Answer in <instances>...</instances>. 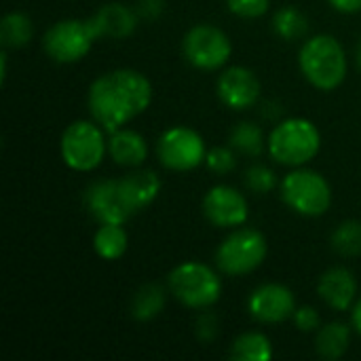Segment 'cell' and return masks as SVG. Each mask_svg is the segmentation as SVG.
<instances>
[{
	"mask_svg": "<svg viewBox=\"0 0 361 361\" xmlns=\"http://www.w3.org/2000/svg\"><path fill=\"white\" fill-rule=\"evenodd\" d=\"M34 36V23L25 13H8L0 21V42L4 49H21Z\"/></svg>",
	"mask_w": 361,
	"mask_h": 361,
	"instance_id": "cell-22",
	"label": "cell"
},
{
	"mask_svg": "<svg viewBox=\"0 0 361 361\" xmlns=\"http://www.w3.org/2000/svg\"><path fill=\"white\" fill-rule=\"evenodd\" d=\"M319 298L334 311H349L357 298V281L355 275L345 267H334L319 277L317 283Z\"/></svg>",
	"mask_w": 361,
	"mask_h": 361,
	"instance_id": "cell-15",
	"label": "cell"
},
{
	"mask_svg": "<svg viewBox=\"0 0 361 361\" xmlns=\"http://www.w3.org/2000/svg\"><path fill=\"white\" fill-rule=\"evenodd\" d=\"M275 184H277L275 171L264 167V165H254L245 171V186L256 195L271 192L275 188Z\"/></svg>",
	"mask_w": 361,
	"mask_h": 361,
	"instance_id": "cell-27",
	"label": "cell"
},
{
	"mask_svg": "<svg viewBox=\"0 0 361 361\" xmlns=\"http://www.w3.org/2000/svg\"><path fill=\"white\" fill-rule=\"evenodd\" d=\"M167 286L171 296L188 309H209L220 300L222 279L220 275L201 262L178 264L169 277Z\"/></svg>",
	"mask_w": 361,
	"mask_h": 361,
	"instance_id": "cell-4",
	"label": "cell"
},
{
	"mask_svg": "<svg viewBox=\"0 0 361 361\" xmlns=\"http://www.w3.org/2000/svg\"><path fill=\"white\" fill-rule=\"evenodd\" d=\"M247 311L260 324H281L294 317L296 298L292 290L281 283H264L250 294Z\"/></svg>",
	"mask_w": 361,
	"mask_h": 361,
	"instance_id": "cell-13",
	"label": "cell"
},
{
	"mask_svg": "<svg viewBox=\"0 0 361 361\" xmlns=\"http://www.w3.org/2000/svg\"><path fill=\"white\" fill-rule=\"evenodd\" d=\"M338 13H347V15H351V13H360L361 11V0H328Z\"/></svg>",
	"mask_w": 361,
	"mask_h": 361,
	"instance_id": "cell-33",
	"label": "cell"
},
{
	"mask_svg": "<svg viewBox=\"0 0 361 361\" xmlns=\"http://www.w3.org/2000/svg\"><path fill=\"white\" fill-rule=\"evenodd\" d=\"M269 243L256 228H237L216 252V264L224 275L241 277L254 273L267 258Z\"/></svg>",
	"mask_w": 361,
	"mask_h": 361,
	"instance_id": "cell-7",
	"label": "cell"
},
{
	"mask_svg": "<svg viewBox=\"0 0 361 361\" xmlns=\"http://www.w3.org/2000/svg\"><path fill=\"white\" fill-rule=\"evenodd\" d=\"M231 146L247 157H258L264 150V135L256 123L243 121L231 131Z\"/></svg>",
	"mask_w": 361,
	"mask_h": 361,
	"instance_id": "cell-25",
	"label": "cell"
},
{
	"mask_svg": "<svg viewBox=\"0 0 361 361\" xmlns=\"http://www.w3.org/2000/svg\"><path fill=\"white\" fill-rule=\"evenodd\" d=\"M231 357L237 361H269L273 357V345L260 332H245L231 345Z\"/></svg>",
	"mask_w": 361,
	"mask_h": 361,
	"instance_id": "cell-23",
	"label": "cell"
},
{
	"mask_svg": "<svg viewBox=\"0 0 361 361\" xmlns=\"http://www.w3.org/2000/svg\"><path fill=\"white\" fill-rule=\"evenodd\" d=\"M182 53L186 61L199 70H220L231 59L233 44L220 27L199 23L186 32L182 40Z\"/></svg>",
	"mask_w": 361,
	"mask_h": 361,
	"instance_id": "cell-9",
	"label": "cell"
},
{
	"mask_svg": "<svg viewBox=\"0 0 361 361\" xmlns=\"http://www.w3.org/2000/svg\"><path fill=\"white\" fill-rule=\"evenodd\" d=\"M165 8L163 0H140V15H144L146 19H157Z\"/></svg>",
	"mask_w": 361,
	"mask_h": 361,
	"instance_id": "cell-32",
	"label": "cell"
},
{
	"mask_svg": "<svg viewBox=\"0 0 361 361\" xmlns=\"http://www.w3.org/2000/svg\"><path fill=\"white\" fill-rule=\"evenodd\" d=\"M85 205L99 224H125L133 216L121 180L93 182L85 192Z\"/></svg>",
	"mask_w": 361,
	"mask_h": 361,
	"instance_id": "cell-11",
	"label": "cell"
},
{
	"mask_svg": "<svg viewBox=\"0 0 361 361\" xmlns=\"http://www.w3.org/2000/svg\"><path fill=\"white\" fill-rule=\"evenodd\" d=\"M298 66L305 78L319 91L338 89L349 68L343 44L330 34L309 38L298 53Z\"/></svg>",
	"mask_w": 361,
	"mask_h": 361,
	"instance_id": "cell-2",
	"label": "cell"
},
{
	"mask_svg": "<svg viewBox=\"0 0 361 361\" xmlns=\"http://www.w3.org/2000/svg\"><path fill=\"white\" fill-rule=\"evenodd\" d=\"M129 245L123 224H99L93 237V250L104 260H118Z\"/></svg>",
	"mask_w": 361,
	"mask_h": 361,
	"instance_id": "cell-20",
	"label": "cell"
},
{
	"mask_svg": "<svg viewBox=\"0 0 361 361\" xmlns=\"http://www.w3.org/2000/svg\"><path fill=\"white\" fill-rule=\"evenodd\" d=\"M294 324L300 332H317L322 326V317L315 307H298L294 311Z\"/></svg>",
	"mask_w": 361,
	"mask_h": 361,
	"instance_id": "cell-30",
	"label": "cell"
},
{
	"mask_svg": "<svg viewBox=\"0 0 361 361\" xmlns=\"http://www.w3.org/2000/svg\"><path fill=\"white\" fill-rule=\"evenodd\" d=\"M157 157L171 171H190L205 161L207 148L195 129L178 125L163 131L157 142Z\"/></svg>",
	"mask_w": 361,
	"mask_h": 361,
	"instance_id": "cell-10",
	"label": "cell"
},
{
	"mask_svg": "<svg viewBox=\"0 0 361 361\" xmlns=\"http://www.w3.org/2000/svg\"><path fill=\"white\" fill-rule=\"evenodd\" d=\"M322 148V133L309 118H286L271 131L269 152L279 165L305 167L317 157Z\"/></svg>",
	"mask_w": 361,
	"mask_h": 361,
	"instance_id": "cell-3",
	"label": "cell"
},
{
	"mask_svg": "<svg viewBox=\"0 0 361 361\" xmlns=\"http://www.w3.org/2000/svg\"><path fill=\"white\" fill-rule=\"evenodd\" d=\"M351 324L355 328V332L361 336V298L353 305V313H351Z\"/></svg>",
	"mask_w": 361,
	"mask_h": 361,
	"instance_id": "cell-34",
	"label": "cell"
},
{
	"mask_svg": "<svg viewBox=\"0 0 361 361\" xmlns=\"http://www.w3.org/2000/svg\"><path fill=\"white\" fill-rule=\"evenodd\" d=\"M218 328H220V324H218V317L214 313L199 315V319H197V336H199V341L212 343L218 336Z\"/></svg>",
	"mask_w": 361,
	"mask_h": 361,
	"instance_id": "cell-31",
	"label": "cell"
},
{
	"mask_svg": "<svg viewBox=\"0 0 361 361\" xmlns=\"http://www.w3.org/2000/svg\"><path fill=\"white\" fill-rule=\"evenodd\" d=\"M99 38L93 19H61L53 23L42 38L44 53L59 63L80 61Z\"/></svg>",
	"mask_w": 361,
	"mask_h": 361,
	"instance_id": "cell-8",
	"label": "cell"
},
{
	"mask_svg": "<svg viewBox=\"0 0 361 361\" xmlns=\"http://www.w3.org/2000/svg\"><path fill=\"white\" fill-rule=\"evenodd\" d=\"M203 214L218 228H237L247 222L250 207L237 188L218 184L203 197Z\"/></svg>",
	"mask_w": 361,
	"mask_h": 361,
	"instance_id": "cell-12",
	"label": "cell"
},
{
	"mask_svg": "<svg viewBox=\"0 0 361 361\" xmlns=\"http://www.w3.org/2000/svg\"><path fill=\"white\" fill-rule=\"evenodd\" d=\"M205 165L214 171V173H231L235 167H237V157L231 148L226 146H216L212 150H207V157H205Z\"/></svg>",
	"mask_w": 361,
	"mask_h": 361,
	"instance_id": "cell-28",
	"label": "cell"
},
{
	"mask_svg": "<svg viewBox=\"0 0 361 361\" xmlns=\"http://www.w3.org/2000/svg\"><path fill=\"white\" fill-rule=\"evenodd\" d=\"M273 30L283 40H298L309 32V19L296 6H281L273 15Z\"/></svg>",
	"mask_w": 361,
	"mask_h": 361,
	"instance_id": "cell-24",
	"label": "cell"
},
{
	"mask_svg": "<svg viewBox=\"0 0 361 361\" xmlns=\"http://www.w3.org/2000/svg\"><path fill=\"white\" fill-rule=\"evenodd\" d=\"M167 294L159 283L142 286L131 300V317L137 322H150L165 309Z\"/></svg>",
	"mask_w": 361,
	"mask_h": 361,
	"instance_id": "cell-21",
	"label": "cell"
},
{
	"mask_svg": "<svg viewBox=\"0 0 361 361\" xmlns=\"http://www.w3.org/2000/svg\"><path fill=\"white\" fill-rule=\"evenodd\" d=\"M355 61H357V68L361 70V38L360 42H357V47H355Z\"/></svg>",
	"mask_w": 361,
	"mask_h": 361,
	"instance_id": "cell-36",
	"label": "cell"
},
{
	"mask_svg": "<svg viewBox=\"0 0 361 361\" xmlns=\"http://www.w3.org/2000/svg\"><path fill=\"white\" fill-rule=\"evenodd\" d=\"M0 80H6V53H0Z\"/></svg>",
	"mask_w": 361,
	"mask_h": 361,
	"instance_id": "cell-35",
	"label": "cell"
},
{
	"mask_svg": "<svg viewBox=\"0 0 361 361\" xmlns=\"http://www.w3.org/2000/svg\"><path fill=\"white\" fill-rule=\"evenodd\" d=\"M226 6L237 17L256 19V17H262L269 11L271 0H226Z\"/></svg>",
	"mask_w": 361,
	"mask_h": 361,
	"instance_id": "cell-29",
	"label": "cell"
},
{
	"mask_svg": "<svg viewBox=\"0 0 361 361\" xmlns=\"http://www.w3.org/2000/svg\"><path fill=\"white\" fill-rule=\"evenodd\" d=\"M121 186H123L125 199L133 214H140L146 207H150L161 192L159 176L150 169H137V167H135V171L121 178Z\"/></svg>",
	"mask_w": 361,
	"mask_h": 361,
	"instance_id": "cell-16",
	"label": "cell"
},
{
	"mask_svg": "<svg viewBox=\"0 0 361 361\" xmlns=\"http://www.w3.org/2000/svg\"><path fill=\"white\" fill-rule=\"evenodd\" d=\"M104 127L95 121H74L70 123L59 142L63 163L74 171H93L102 165L104 154L108 150V142L104 140Z\"/></svg>",
	"mask_w": 361,
	"mask_h": 361,
	"instance_id": "cell-6",
	"label": "cell"
},
{
	"mask_svg": "<svg viewBox=\"0 0 361 361\" xmlns=\"http://www.w3.org/2000/svg\"><path fill=\"white\" fill-rule=\"evenodd\" d=\"M218 97L231 110H247L260 97L258 76L243 66H233L224 70L218 78Z\"/></svg>",
	"mask_w": 361,
	"mask_h": 361,
	"instance_id": "cell-14",
	"label": "cell"
},
{
	"mask_svg": "<svg viewBox=\"0 0 361 361\" xmlns=\"http://www.w3.org/2000/svg\"><path fill=\"white\" fill-rule=\"evenodd\" d=\"M95 30L99 36L106 38H127L137 27V15L129 6L121 2H108L104 4L93 17Z\"/></svg>",
	"mask_w": 361,
	"mask_h": 361,
	"instance_id": "cell-17",
	"label": "cell"
},
{
	"mask_svg": "<svg viewBox=\"0 0 361 361\" xmlns=\"http://www.w3.org/2000/svg\"><path fill=\"white\" fill-rule=\"evenodd\" d=\"M281 199L300 216H324L332 205V188L328 180L305 167H296L281 180Z\"/></svg>",
	"mask_w": 361,
	"mask_h": 361,
	"instance_id": "cell-5",
	"label": "cell"
},
{
	"mask_svg": "<svg viewBox=\"0 0 361 361\" xmlns=\"http://www.w3.org/2000/svg\"><path fill=\"white\" fill-rule=\"evenodd\" d=\"M108 152L116 165L123 167H140L148 159V144L142 133L133 129H116L110 133Z\"/></svg>",
	"mask_w": 361,
	"mask_h": 361,
	"instance_id": "cell-18",
	"label": "cell"
},
{
	"mask_svg": "<svg viewBox=\"0 0 361 361\" xmlns=\"http://www.w3.org/2000/svg\"><path fill=\"white\" fill-rule=\"evenodd\" d=\"M349 343H351V328L343 322H332L317 330L315 351L319 357L334 361L347 353Z\"/></svg>",
	"mask_w": 361,
	"mask_h": 361,
	"instance_id": "cell-19",
	"label": "cell"
},
{
	"mask_svg": "<svg viewBox=\"0 0 361 361\" xmlns=\"http://www.w3.org/2000/svg\"><path fill=\"white\" fill-rule=\"evenodd\" d=\"M332 250L341 256H360L361 254V222L347 220L332 233Z\"/></svg>",
	"mask_w": 361,
	"mask_h": 361,
	"instance_id": "cell-26",
	"label": "cell"
},
{
	"mask_svg": "<svg viewBox=\"0 0 361 361\" xmlns=\"http://www.w3.org/2000/svg\"><path fill=\"white\" fill-rule=\"evenodd\" d=\"M152 102L150 80L131 68L110 70L97 76L87 95L89 112L106 131H116L140 116Z\"/></svg>",
	"mask_w": 361,
	"mask_h": 361,
	"instance_id": "cell-1",
	"label": "cell"
}]
</instances>
